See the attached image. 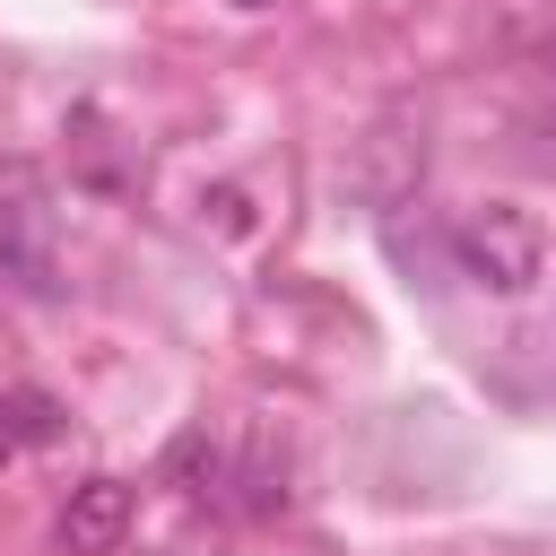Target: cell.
Masks as SVG:
<instances>
[{
  "label": "cell",
  "instance_id": "1",
  "mask_svg": "<svg viewBox=\"0 0 556 556\" xmlns=\"http://www.w3.org/2000/svg\"><path fill=\"white\" fill-rule=\"evenodd\" d=\"M452 269L486 295H530L547 278V226L521 200H478L452 217Z\"/></svg>",
  "mask_w": 556,
  "mask_h": 556
},
{
  "label": "cell",
  "instance_id": "2",
  "mask_svg": "<svg viewBox=\"0 0 556 556\" xmlns=\"http://www.w3.org/2000/svg\"><path fill=\"white\" fill-rule=\"evenodd\" d=\"M122 539H130V486H122V478L70 486V504H61V547H70V556H113Z\"/></svg>",
  "mask_w": 556,
  "mask_h": 556
},
{
  "label": "cell",
  "instance_id": "3",
  "mask_svg": "<svg viewBox=\"0 0 556 556\" xmlns=\"http://www.w3.org/2000/svg\"><path fill=\"white\" fill-rule=\"evenodd\" d=\"M165 478H191V486H226V452H217L208 434H182V443L165 452Z\"/></svg>",
  "mask_w": 556,
  "mask_h": 556
},
{
  "label": "cell",
  "instance_id": "4",
  "mask_svg": "<svg viewBox=\"0 0 556 556\" xmlns=\"http://www.w3.org/2000/svg\"><path fill=\"white\" fill-rule=\"evenodd\" d=\"M235 9H269V0H235Z\"/></svg>",
  "mask_w": 556,
  "mask_h": 556
}]
</instances>
